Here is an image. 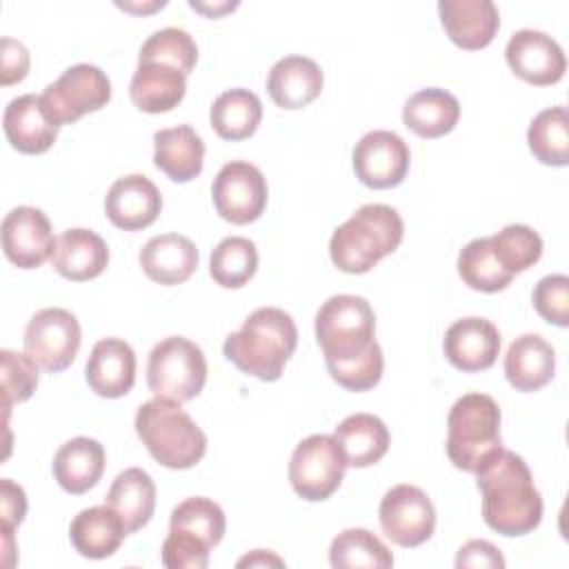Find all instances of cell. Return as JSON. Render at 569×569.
<instances>
[{"label": "cell", "mask_w": 569, "mask_h": 569, "mask_svg": "<svg viewBox=\"0 0 569 569\" xmlns=\"http://www.w3.org/2000/svg\"><path fill=\"white\" fill-rule=\"evenodd\" d=\"M140 267L149 280L173 287L198 269V249L187 236L162 233L140 249Z\"/></svg>", "instance_id": "7402d4cb"}, {"label": "cell", "mask_w": 569, "mask_h": 569, "mask_svg": "<svg viewBox=\"0 0 569 569\" xmlns=\"http://www.w3.org/2000/svg\"><path fill=\"white\" fill-rule=\"evenodd\" d=\"M169 529H178V531H187L196 538H200L207 547H216L227 529V520H224V511L220 509L218 502H213L211 498H187L182 500L169 518Z\"/></svg>", "instance_id": "8d00e7d4"}, {"label": "cell", "mask_w": 569, "mask_h": 569, "mask_svg": "<svg viewBox=\"0 0 569 569\" xmlns=\"http://www.w3.org/2000/svg\"><path fill=\"white\" fill-rule=\"evenodd\" d=\"M4 136L20 153L38 156L51 149L60 124L47 111L42 96L24 93L13 98L2 116Z\"/></svg>", "instance_id": "2e32d148"}, {"label": "cell", "mask_w": 569, "mask_h": 569, "mask_svg": "<svg viewBox=\"0 0 569 569\" xmlns=\"http://www.w3.org/2000/svg\"><path fill=\"white\" fill-rule=\"evenodd\" d=\"M267 180L262 171L244 160L222 164L211 184V198L222 220L249 224L258 220L267 207Z\"/></svg>", "instance_id": "8fae6325"}, {"label": "cell", "mask_w": 569, "mask_h": 569, "mask_svg": "<svg viewBox=\"0 0 569 569\" xmlns=\"http://www.w3.org/2000/svg\"><path fill=\"white\" fill-rule=\"evenodd\" d=\"M136 433L156 462L169 469H191L207 453V436L180 402L153 398L136 413Z\"/></svg>", "instance_id": "5b68a950"}, {"label": "cell", "mask_w": 569, "mask_h": 569, "mask_svg": "<svg viewBox=\"0 0 569 569\" xmlns=\"http://www.w3.org/2000/svg\"><path fill=\"white\" fill-rule=\"evenodd\" d=\"M258 269V251L249 238L229 236L211 251L209 273L224 289L244 287Z\"/></svg>", "instance_id": "e575fe53"}, {"label": "cell", "mask_w": 569, "mask_h": 569, "mask_svg": "<svg viewBox=\"0 0 569 569\" xmlns=\"http://www.w3.org/2000/svg\"><path fill=\"white\" fill-rule=\"evenodd\" d=\"M162 209L158 187L140 173L118 178L104 198V211L113 227L124 231H140L156 222Z\"/></svg>", "instance_id": "e0dca14e"}, {"label": "cell", "mask_w": 569, "mask_h": 569, "mask_svg": "<svg viewBox=\"0 0 569 569\" xmlns=\"http://www.w3.org/2000/svg\"><path fill=\"white\" fill-rule=\"evenodd\" d=\"M373 331V309L360 296H331L316 313V340L329 376L347 391H369L382 378L385 358Z\"/></svg>", "instance_id": "6da1fadb"}, {"label": "cell", "mask_w": 569, "mask_h": 569, "mask_svg": "<svg viewBox=\"0 0 569 569\" xmlns=\"http://www.w3.org/2000/svg\"><path fill=\"white\" fill-rule=\"evenodd\" d=\"M111 98V82L96 64H73L42 91V102L58 124H71Z\"/></svg>", "instance_id": "9c48e42d"}, {"label": "cell", "mask_w": 569, "mask_h": 569, "mask_svg": "<svg viewBox=\"0 0 569 569\" xmlns=\"http://www.w3.org/2000/svg\"><path fill=\"white\" fill-rule=\"evenodd\" d=\"M107 505L122 518L127 533L142 529L156 509V485L151 476L138 467L124 469L111 482Z\"/></svg>", "instance_id": "f546056e"}, {"label": "cell", "mask_w": 569, "mask_h": 569, "mask_svg": "<svg viewBox=\"0 0 569 569\" xmlns=\"http://www.w3.org/2000/svg\"><path fill=\"white\" fill-rule=\"evenodd\" d=\"M485 522L502 536H525L542 520V498L527 462L502 447L476 471Z\"/></svg>", "instance_id": "7a4b0ae2"}, {"label": "cell", "mask_w": 569, "mask_h": 569, "mask_svg": "<svg viewBox=\"0 0 569 569\" xmlns=\"http://www.w3.org/2000/svg\"><path fill=\"white\" fill-rule=\"evenodd\" d=\"M438 11L449 40L467 51L485 49L500 27L498 7L491 0H440Z\"/></svg>", "instance_id": "d6986e66"}, {"label": "cell", "mask_w": 569, "mask_h": 569, "mask_svg": "<svg viewBox=\"0 0 569 569\" xmlns=\"http://www.w3.org/2000/svg\"><path fill=\"white\" fill-rule=\"evenodd\" d=\"M458 273L467 287L485 293L502 291L513 280V273L498 260L491 238H476L465 244L458 256Z\"/></svg>", "instance_id": "836d02e7"}, {"label": "cell", "mask_w": 569, "mask_h": 569, "mask_svg": "<svg viewBox=\"0 0 569 569\" xmlns=\"http://www.w3.org/2000/svg\"><path fill=\"white\" fill-rule=\"evenodd\" d=\"M209 551L200 538L169 529V536L162 542V565L169 569H204L209 565Z\"/></svg>", "instance_id": "b9f144b4"}, {"label": "cell", "mask_w": 569, "mask_h": 569, "mask_svg": "<svg viewBox=\"0 0 569 569\" xmlns=\"http://www.w3.org/2000/svg\"><path fill=\"white\" fill-rule=\"evenodd\" d=\"M262 120V102L249 89H229L220 93L209 111L213 131L224 140H244L256 133Z\"/></svg>", "instance_id": "1f68e13d"}, {"label": "cell", "mask_w": 569, "mask_h": 569, "mask_svg": "<svg viewBox=\"0 0 569 569\" xmlns=\"http://www.w3.org/2000/svg\"><path fill=\"white\" fill-rule=\"evenodd\" d=\"M269 562H273V565H282V560H280V558L269 556V553H267V558H264V551H262V549H256V551H253V556H247V558L238 560V567H244V565H269Z\"/></svg>", "instance_id": "bcb514c9"}, {"label": "cell", "mask_w": 569, "mask_h": 569, "mask_svg": "<svg viewBox=\"0 0 569 569\" xmlns=\"http://www.w3.org/2000/svg\"><path fill=\"white\" fill-rule=\"evenodd\" d=\"M527 142L536 160L549 167L569 164V113L565 107L540 111L527 131Z\"/></svg>", "instance_id": "d6a6232c"}, {"label": "cell", "mask_w": 569, "mask_h": 569, "mask_svg": "<svg viewBox=\"0 0 569 569\" xmlns=\"http://www.w3.org/2000/svg\"><path fill=\"white\" fill-rule=\"evenodd\" d=\"M460 118L458 100L438 87L420 89L402 107V122L420 138H440L449 133Z\"/></svg>", "instance_id": "4dcf8cb0"}, {"label": "cell", "mask_w": 569, "mask_h": 569, "mask_svg": "<svg viewBox=\"0 0 569 569\" xmlns=\"http://www.w3.org/2000/svg\"><path fill=\"white\" fill-rule=\"evenodd\" d=\"M51 267L71 282H87L98 278L107 262L109 249L104 240L89 229H67L56 238Z\"/></svg>", "instance_id": "44dd1931"}, {"label": "cell", "mask_w": 569, "mask_h": 569, "mask_svg": "<svg viewBox=\"0 0 569 569\" xmlns=\"http://www.w3.org/2000/svg\"><path fill=\"white\" fill-rule=\"evenodd\" d=\"M442 347L456 369L465 373L485 371L500 353V331L487 318H462L447 329Z\"/></svg>", "instance_id": "ac0fdd59"}, {"label": "cell", "mask_w": 569, "mask_h": 569, "mask_svg": "<svg viewBox=\"0 0 569 569\" xmlns=\"http://www.w3.org/2000/svg\"><path fill=\"white\" fill-rule=\"evenodd\" d=\"M505 58L518 78L536 87L556 84L567 69V58L560 44L536 29L516 31L507 42Z\"/></svg>", "instance_id": "5bb4252c"}, {"label": "cell", "mask_w": 569, "mask_h": 569, "mask_svg": "<svg viewBox=\"0 0 569 569\" xmlns=\"http://www.w3.org/2000/svg\"><path fill=\"white\" fill-rule=\"evenodd\" d=\"M207 382V360L202 349L182 338L160 340L147 362V385L156 398L187 402L196 398Z\"/></svg>", "instance_id": "52a82bcc"}, {"label": "cell", "mask_w": 569, "mask_h": 569, "mask_svg": "<svg viewBox=\"0 0 569 569\" xmlns=\"http://www.w3.org/2000/svg\"><path fill=\"white\" fill-rule=\"evenodd\" d=\"M491 238V247L509 273L533 267L542 256V238L527 224H507Z\"/></svg>", "instance_id": "f35d334b"}, {"label": "cell", "mask_w": 569, "mask_h": 569, "mask_svg": "<svg viewBox=\"0 0 569 569\" xmlns=\"http://www.w3.org/2000/svg\"><path fill=\"white\" fill-rule=\"evenodd\" d=\"M536 311L556 327L569 325V278L565 273H551L538 280L533 289Z\"/></svg>", "instance_id": "60d3db41"}, {"label": "cell", "mask_w": 569, "mask_h": 569, "mask_svg": "<svg viewBox=\"0 0 569 569\" xmlns=\"http://www.w3.org/2000/svg\"><path fill=\"white\" fill-rule=\"evenodd\" d=\"M184 93L187 76L160 62L138 64L129 84L131 102L144 113H167L182 102Z\"/></svg>", "instance_id": "83f0119b"}, {"label": "cell", "mask_w": 569, "mask_h": 569, "mask_svg": "<svg viewBox=\"0 0 569 569\" xmlns=\"http://www.w3.org/2000/svg\"><path fill=\"white\" fill-rule=\"evenodd\" d=\"M356 178L371 189L398 187L409 171V147L393 131H369L353 147Z\"/></svg>", "instance_id": "4fadbf2b"}, {"label": "cell", "mask_w": 569, "mask_h": 569, "mask_svg": "<svg viewBox=\"0 0 569 569\" xmlns=\"http://www.w3.org/2000/svg\"><path fill=\"white\" fill-rule=\"evenodd\" d=\"M322 82L318 62L307 56H284L271 67L267 91L278 107L291 111L313 102L322 91Z\"/></svg>", "instance_id": "603a6c76"}, {"label": "cell", "mask_w": 569, "mask_h": 569, "mask_svg": "<svg viewBox=\"0 0 569 569\" xmlns=\"http://www.w3.org/2000/svg\"><path fill=\"white\" fill-rule=\"evenodd\" d=\"M0 378H2V407L9 409L16 402L31 398L38 385V365L27 356L11 349L0 351Z\"/></svg>", "instance_id": "ab89813d"}, {"label": "cell", "mask_w": 569, "mask_h": 569, "mask_svg": "<svg viewBox=\"0 0 569 569\" xmlns=\"http://www.w3.org/2000/svg\"><path fill=\"white\" fill-rule=\"evenodd\" d=\"M296 345L298 329L293 318L278 307H260L238 331L227 336L222 353L242 373L273 382L282 376Z\"/></svg>", "instance_id": "3957f363"}, {"label": "cell", "mask_w": 569, "mask_h": 569, "mask_svg": "<svg viewBox=\"0 0 569 569\" xmlns=\"http://www.w3.org/2000/svg\"><path fill=\"white\" fill-rule=\"evenodd\" d=\"M124 536V522L109 505L82 509L69 525V540L76 551L93 560L113 556Z\"/></svg>", "instance_id": "484cf974"}, {"label": "cell", "mask_w": 569, "mask_h": 569, "mask_svg": "<svg viewBox=\"0 0 569 569\" xmlns=\"http://www.w3.org/2000/svg\"><path fill=\"white\" fill-rule=\"evenodd\" d=\"M27 513V496L20 485L4 478L0 480V516H2V533H4V565L11 567L9 553H13V529L22 522Z\"/></svg>", "instance_id": "7bdbcfd3"}, {"label": "cell", "mask_w": 569, "mask_h": 569, "mask_svg": "<svg viewBox=\"0 0 569 569\" xmlns=\"http://www.w3.org/2000/svg\"><path fill=\"white\" fill-rule=\"evenodd\" d=\"M456 567H491V569H502L505 558L500 549L489 542V540H469L465 547H460L456 556Z\"/></svg>", "instance_id": "ee69618b"}, {"label": "cell", "mask_w": 569, "mask_h": 569, "mask_svg": "<svg viewBox=\"0 0 569 569\" xmlns=\"http://www.w3.org/2000/svg\"><path fill=\"white\" fill-rule=\"evenodd\" d=\"M556 371V351L538 333L516 338L505 356V376L516 391H538L551 382Z\"/></svg>", "instance_id": "cb8c5ba5"}, {"label": "cell", "mask_w": 569, "mask_h": 569, "mask_svg": "<svg viewBox=\"0 0 569 569\" xmlns=\"http://www.w3.org/2000/svg\"><path fill=\"white\" fill-rule=\"evenodd\" d=\"M329 562L336 569L345 567H378L389 569L393 556L387 545L367 529H345L329 547Z\"/></svg>", "instance_id": "d590c367"}, {"label": "cell", "mask_w": 569, "mask_h": 569, "mask_svg": "<svg viewBox=\"0 0 569 569\" xmlns=\"http://www.w3.org/2000/svg\"><path fill=\"white\" fill-rule=\"evenodd\" d=\"M196 60H198V47L193 38L178 27H164L151 33L140 47V56H138V64L160 62L182 71L184 76L191 73V69L196 67Z\"/></svg>", "instance_id": "74e56055"}, {"label": "cell", "mask_w": 569, "mask_h": 569, "mask_svg": "<svg viewBox=\"0 0 569 569\" xmlns=\"http://www.w3.org/2000/svg\"><path fill=\"white\" fill-rule=\"evenodd\" d=\"M502 451L500 407L487 393H465L447 416V456L453 467L476 473Z\"/></svg>", "instance_id": "8992f818"}, {"label": "cell", "mask_w": 569, "mask_h": 569, "mask_svg": "<svg viewBox=\"0 0 569 569\" xmlns=\"http://www.w3.org/2000/svg\"><path fill=\"white\" fill-rule=\"evenodd\" d=\"M380 527L398 547H418L433 536L436 509L429 496L413 485H396L380 500Z\"/></svg>", "instance_id": "7c38bea8"}, {"label": "cell", "mask_w": 569, "mask_h": 569, "mask_svg": "<svg viewBox=\"0 0 569 569\" xmlns=\"http://www.w3.org/2000/svg\"><path fill=\"white\" fill-rule=\"evenodd\" d=\"M29 71V51L22 42L13 38H2V78L4 87L20 82Z\"/></svg>", "instance_id": "f6af8a7d"}, {"label": "cell", "mask_w": 569, "mask_h": 569, "mask_svg": "<svg viewBox=\"0 0 569 569\" xmlns=\"http://www.w3.org/2000/svg\"><path fill=\"white\" fill-rule=\"evenodd\" d=\"M104 447L93 438H71L53 456V476L58 485L73 493H87L98 485L104 471Z\"/></svg>", "instance_id": "4316f807"}, {"label": "cell", "mask_w": 569, "mask_h": 569, "mask_svg": "<svg viewBox=\"0 0 569 569\" xmlns=\"http://www.w3.org/2000/svg\"><path fill=\"white\" fill-rule=\"evenodd\" d=\"M347 467H371L389 449V429L373 413H351L333 431Z\"/></svg>", "instance_id": "f1b7e54d"}, {"label": "cell", "mask_w": 569, "mask_h": 569, "mask_svg": "<svg viewBox=\"0 0 569 569\" xmlns=\"http://www.w3.org/2000/svg\"><path fill=\"white\" fill-rule=\"evenodd\" d=\"M347 460L333 436L313 433L298 442L289 460V482L293 491L309 500H327L342 482Z\"/></svg>", "instance_id": "ba28073f"}, {"label": "cell", "mask_w": 569, "mask_h": 569, "mask_svg": "<svg viewBox=\"0 0 569 569\" xmlns=\"http://www.w3.org/2000/svg\"><path fill=\"white\" fill-rule=\"evenodd\" d=\"M49 218L36 207H16L2 220V249L20 269H36L53 253Z\"/></svg>", "instance_id": "9a60e30c"}, {"label": "cell", "mask_w": 569, "mask_h": 569, "mask_svg": "<svg viewBox=\"0 0 569 569\" xmlns=\"http://www.w3.org/2000/svg\"><path fill=\"white\" fill-rule=\"evenodd\" d=\"M80 325L76 316L60 307L40 309L24 329V353L44 371L67 369L80 349Z\"/></svg>", "instance_id": "30bf717a"}, {"label": "cell", "mask_w": 569, "mask_h": 569, "mask_svg": "<svg viewBox=\"0 0 569 569\" xmlns=\"http://www.w3.org/2000/svg\"><path fill=\"white\" fill-rule=\"evenodd\" d=\"M89 387L102 398H120L136 382V353L120 338H104L93 345L84 367Z\"/></svg>", "instance_id": "ffe728a7"}, {"label": "cell", "mask_w": 569, "mask_h": 569, "mask_svg": "<svg viewBox=\"0 0 569 569\" xmlns=\"http://www.w3.org/2000/svg\"><path fill=\"white\" fill-rule=\"evenodd\" d=\"M402 236L405 222L393 207L365 204L333 231L329 256L345 273H367L400 247Z\"/></svg>", "instance_id": "277c9868"}, {"label": "cell", "mask_w": 569, "mask_h": 569, "mask_svg": "<svg viewBox=\"0 0 569 569\" xmlns=\"http://www.w3.org/2000/svg\"><path fill=\"white\" fill-rule=\"evenodd\" d=\"M153 162L173 182H189L202 171L204 142L191 124H178L153 133Z\"/></svg>", "instance_id": "d4e9b609"}]
</instances>
